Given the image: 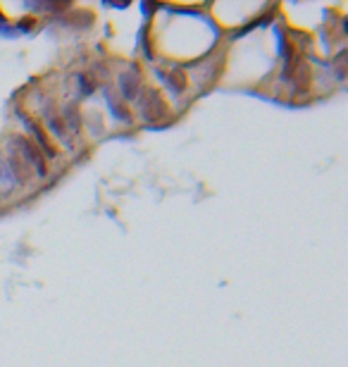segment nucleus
Wrapping results in <instances>:
<instances>
[{
  "label": "nucleus",
  "mask_w": 348,
  "mask_h": 367,
  "mask_svg": "<svg viewBox=\"0 0 348 367\" xmlns=\"http://www.w3.org/2000/svg\"><path fill=\"white\" fill-rule=\"evenodd\" d=\"M17 143H19V146L24 148V153L29 155V160H31V163H34L36 167H39V172H41V174H45L48 169H45V160H43L41 150L36 148V146H34V143H31L29 138H17Z\"/></svg>",
  "instance_id": "nucleus-1"
}]
</instances>
